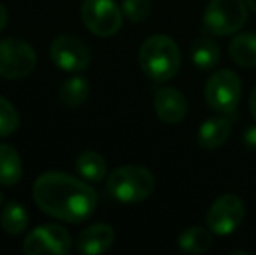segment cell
<instances>
[{
  "label": "cell",
  "mask_w": 256,
  "mask_h": 255,
  "mask_svg": "<svg viewBox=\"0 0 256 255\" xmlns=\"http://www.w3.org/2000/svg\"><path fill=\"white\" fill-rule=\"evenodd\" d=\"M82 21L98 37H112L122 27V11L114 0H84Z\"/></svg>",
  "instance_id": "cell-7"
},
{
  "label": "cell",
  "mask_w": 256,
  "mask_h": 255,
  "mask_svg": "<svg viewBox=\"0 0 256 255\" xmlns=\"http://www.w3.org/2000/svg\"><path fill=\"white\" fill-rule=\"evenodd\" d=\"M0 204H2V192H0Z\"/></svg>",
  "instance_id": "cell-27"
},
{
  "label": "cell",
  "mask_w": 256,
  "mask_h": 255,
  "mask_svg": "<svg viewBox=\"0 0 256 255\" xmlns=\"http://www.w3.org/2000/svg\"><path fill=\"white\" fill-rule=\"evenodd\" d=\"M122 11L131 21L143 23L152 13V4H150V0H124Z\"/></svg>",
  "instance_id": "cell-22"
},
{
  "label": "cell",
  "mask_w": 256,
  "mask_h": 255,
  "mask_svg": "<svg viewBox=\"0 0 256 255\" xmlns=\"http://www.w3.org/2000/svg\"><path fill=\"white\" fill-rule=\"evenodd\" d=\"M23 178V161L9 143H0V185L12 187Z\"/></svg>",
  "instance_id": "cell-13"
},
{
  "label": "cell",
  "mask_w": 256,
  "mask_h": 255,
  "mask_svg": "<svg viewBox=\"0 0 256 255\" xmlns=\"http://www.w3.org/2000/svg\"><path fill=\"white\" fill-rule=\"evenodd\" d=\"M228 53L240 67H256V34L244 32L232 39Z\"/></svg>",
  "instance_id": "cell-15"
},
{
  "label": "cell",
  "mask_w": 256,
  "mask_h": 255,
  "mask_svg": "<svg viewBox=\"0 0 256 255\" xmlns=\"http://www.w3.org/2000/svg\"><path fill=\"white\" fill-rule=\"evenodd\" d=\"M34 199L44 213L78 224L94 213L98 194L91 185L63 171H46L34 184Z\"/></svg>",
  "instance_id": "cell-1"
},
{
  "label": "cell",
  "mask_w": 256,
  "mask_h": 255,
  "mask_svg": "<svg viewBox=\"0 0 256 255\" xmlns=\"http://www.w3.org/2000/svg\"><path fill=\"white\" fill-rule=\"evenodd\" d=\"M244 203L236 194H225L211 204L208 211V227L214 234H232L244 220Z\"/></svg>",
  "instance_id": "cell-9"
},
{
  "label": "cell",
  "mask_w": 256,
  "mask_h": 255,
  "mask_svg": "<svg viewBox=\"0 0 256 255\" xmlns=\"http://www.w3.org/2000/svg\"><path fill=\"white\" fill-rule=\"evenodd\" d=\"M242 93L240 77L234 70H218L206 82V102L220 114H232L237 109Z\"/></svg>",
  "instance_id": "cell-5"
},
{
  "label": "cell",
  "mask_w": 256,
  "mask_h": 255,
  "mask_svg": "<svg viewBox=\"0 0 256 255\" xmlns=\"http://www.w3.org/2000/svg\"><path fill=\"white\" fill-rule=\"evenodd\" d=\"M37 67L35 49L26 41L10 37L0 41V77L23 79Z\"/></svg>",
  "instance_id": "cell-6"
},
{
  "label": "cell",
  "mask_w": 256,
  "mask_h": 255,
  "mask_svg": "<svg viewBox=\"0 0 256 255\" xmlns=\"http://www.w3.org/2000/svg\"><path fill=\"white\" fill-rule=\"evenodd\" d=\"M192 62L200 70H211L220 62V48L212 39L209 37H199L192 44Z\"/></svg>",
  "instance_id": "cell-18"
},
{
  "label": "cell",
  "mask_w": 256,
  "mask_h": 255,
  "mask_svg": "<svg viewBox=\"0 0 256 255\" xmlns=\"http://www.w3.org/2000/svg\"><path fill=\"white\" fill-rule=\"evenodd\" d=\"M108 192L120 203H142L155 189L154 175L145 166H118L108 177Z\"/></svg>",
  "instance_id": "cell-3"
},
{
  "label": "cell",
  "mask_w": 256,
  "mask_h": 255,
  "mask_svg": "<svg viewBox=\"0 0 256 255\" xmlns=\"http://www.w3.org/2000/svg\"><path fill=\"white\" fill-rule=\"evenodd\" d=\"M244 145L250 150H256V126H250L244 131Z\"/></svg>",
  "instance_id": "cell-23"
},
{
  "label": "cell",
  "mask_w": 256,
  "mask_h": 255,
  "mask_svg": "<svg viewBox=\"0 0 256 255\" xmlns=\"http://www.w3.org/2000/svg\"><path fill=\"white\" fill-rule=\"evenodd\" d=\"M246 4L244 0H211L204 11V30L220 37L239 32L248 20Z\"/></svg>",
  "instance_id": "cell-4"
},
{
  "label": "cell",
  "mask_w": 256,
  "mask_h": 255,
  "mask_svg": "<svg viewBox=\"0 0 256 255\" xmlns=\"http://www.w3.org/2000/svg\"><path fill=\"white\" fill-rule=\"evenodd\" d=\"M75 168H77L78 175L89 182H102L106 175V161L102 154L94 152V150L82 152L77 157Z\"/></svg>",
  "instance_id": "cell-16"
},
{
  "label": "cell",
  "mask_w": 256,
  "mask_h": 255,
  "mask_svg": "<svg viewBox=\"0 0 256 255\" xmlns=\"http://www.w3.org/2000/svg\"><path fill=\"white\" fill-rule=\"evenodd\" d=\"M154 107L157 117L166 124H178L186 116V98L176 88H160L155 93Z\"/></svg>",
  "instance_id": "cell-11"
},
{
  "label": "cell",
  "mask_w": 256,
  "mask_h": 255,
  "mask_svg": "<svg viewBox=\"0 0 256 255\" xmlns=\"http://www.w3.org/2000/svg\"><path fill=\"white\" fill-rule=\"evenodd\" d=\"M115 239V232L114 229L108 224H92L88 229L78 234L77 238V250L82 253H89V255H98L104 253L106 250H110V246L114 245Z\"/></svg>",
  "instance_id": "cell-12"
},
{
  "label": "cell",
  "mask_w": 256,
  "mask_h": 255,
  "mask_svg": "<svg viewBox=\"0 0 256 255\" xmlns=\"http://www.w3.org/2000/svg\"><path fill=\"white\" fill-rule=\"evenodd\" d=\"M89 96V82L82 75L70 77L61 84L60 88V100L66 107H80Z\"/></svg>",
  "instance_id": "cell-19"
},
{
  "label": "cell",
  "mask_w": 256,
  "mask_h": 255,
  "mask_svg": "<svg viewBox=\"0 0 256 255\" xmlns=\"http://www.w3.org/2000/svg\"><path fill=\"white\" fill-rule=\"evenodd\" d=\"M178 245L185 253H204L212 246V236L208 229L192 225L180 234Z\"/></svg>",
  "instance_id": "cell-17"
},
{
  "label": "cell",
  "mask_w": 256,
  "mask_h": 255,
  "mask_svg": "<svg viewBox=\"0 0 256 255\" xmlns=\"http://www.w3.org/2000/svg\"><path fill=\"white\" fill-rule=\"evenodd\" d=\"M246 2H248V6H250L251 9H253L254 13H256V0H246Z\"/></svg>",
  "instance_id": "cell-26"
},
{
  "label": "cell",
  "mask_w": 256,
  "mask_h": 255,
  "mask_svg": "<svg viewBox=\"0 0 256 255\" xmlns=\"http://www.w3.org/2000/svg\"><path fill=\"white\" fill-rule=\"evenodd\" d=\"M18 128H20V114L16 107L9 100L0 96V138L12 135Z\"/></svg>",
  "instance_id": "cell-21"
},
{
  "label": "cell",
  "mask_w": 256,
  "mask_h": 255,
  "mask_svg": "<svg viewBox=\"0 0 256 255\" xmlns=\"http://www.w3.org/2000/svg\"><path fill=\"white\" fill-rule=\"evenodd\" d=\"M72 248V238L64 227L58 224H44L34 229L23 243V250L28 255L40 253H68Z\"/></svg>",
  "instance_id": "cell-10"
},
{
  "label": "cell",
  "mask_w": 256,
  "mask_h": 255,
  "mask_svg": "<svg viewBox=\"0 0 256 255\" xmlns=\"http://www.w3.org/2000/svg\"><path fill=\"white\" fill-rule=\"evenodd\" d=\"M52 63L58 68L64 72H84L91 63V51L86 46L84 41H80L75 35H60L52 41L49 49Z\"/></svg>",
  "instance_id": "cell-8"
},
{
  "label": "cell",
  "mask_w": 256,
  "mask_h": 255,
  "mask_svg": "<svg viewBox=\"0 0 256 255\" xmlns=\"http://www.w3.org/2000/svg\"><path fill=\"white\" fill-rule=\"evenodd\" d=\"M0 225L4 232L10 236H20L28 227V213L20 203L10 201L6 204L2 215H0Z\"/></svg>",
  "instance_id": "cell-20"
},
{
  "label": "cell",
  "mask_w": 256,
  "mask_h": 255,
  "mask_svg": "<svg viewBox=\"0 0 256 255\" xmlns=\"http://www.w3.org/2000/svg\"><path fill=\"white\" fill-rule=\"evenodd\" d=\"M250 110H251V114H253V117L256 119V88L253 89V93H251V100H250Z\"/></svg>",
  "instance_id": "cell-25"
},
{
  "label": "cell",
  "mask_w": 256,
  "mask_h": 255,
  "mask_svg": "<svg viewBox=\"0 0 256 255\" xmlns=\"http://www.w3.org/2000/svg\"><path fill=\"white\" fill-rule=\"evenodd\" d=\"M230 136V123L225 117H211L204 121L197 133V142L204 149H218L228 140Z\"/></svg>",
  "instance_id": "cell-14"
},
{
  "label": "cell",
  "mask_w": 256,
  "mask_h": 255,
  "mask_svg": "<svg viewBox=\"0 0 256 255\" xmlns=\"http://www.w3.org/2000/svg\"><path fill=\"white\" fill-rule=\"evenodd\" d=\"M7 9L6 7L2 6V4H0V32L4 30V28H6V25H7Z\"/></svg>",
  "instance_id": "cell-24"
},
{
  "label": "cell",
  "mask_w": 256,
  "mask_h": 255,
  "mask_svg": "<svg viewBox=\"0 0 256 255\" xmlns=\"http://www.w3.org/2000/svg\"><path fill=\"white\" fill-rule=\"evenodd\" d=\"M140 67L155 82L171 81L182 67L180 48L168 35H152L142 44L138 53Z\"/></svg>",
  "instance_id": "cell-2"
}]
</instances>
